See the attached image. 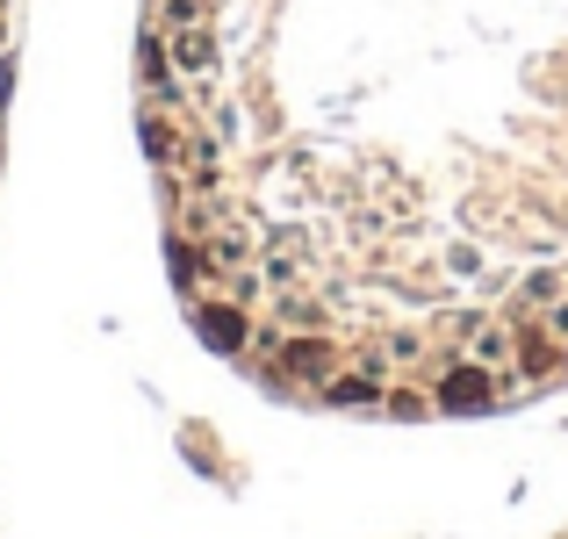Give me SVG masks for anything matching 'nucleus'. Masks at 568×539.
<instances>
[{
    "instance_id": "nucleus-1",
    "label": "nucleus",
    "mask_w": 568,
    "mask_h": 539,
    "mask_svg": "<svg viewBox=\"0 0 568 539\" xmlns=\"http://www.w3.org/2000/svg\"><path fill=\"white\" fill-rule=\"evenodd\" d=\"M439 396H446V403H454V410H483V396H489V382H483V374H454V382H446V388H439Z\"/></svg>"
},
{
    "instance_id": "nucleus-2",
    "label": "nucleus",
    "mask_w": 568,
    "mask_h": 539,
    "mask_svg": "<svg viewBox=\"0 0 568 539\" xmlns=\"http://www.w3.org/2000/svg\"><path fill=\"white\" fill-rule=\"evenodd\" d=\"M209 338H216V346H237V317H209Z\"/></svg>"
}]
</instances>
